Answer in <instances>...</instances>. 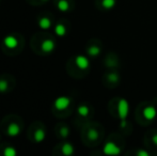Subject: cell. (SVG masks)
<instances>
[{"label":"cell","mask_w":157,"mask_h":156,"mask_svg":"<svg viewBox=\"0 0 157 156\" xmlns=\"http://www.w3.org/2000/svg\"><path fill=\"white\" fill-rule=\"evenodd\" d=\"M3 154L6 156H15L17 154L16 150H15L14 148H12V146H9V148H6V150H4Z\"/></svg>","instance_id":"obj_18"},{"label":"cell","mask_w":157,"mask_h":156,"mask_svg":"<svg viewBox=\"0 0 157 156\" xmlns=\"http://www.w3.org/2000/svg\"><path fill=\"white\" fill-rule=\"evenodd\" d=\"M70 105L71 98L67 97V96H60V97L56 98V101H55V107H56V109H58L60 111L65 110Z\"/></svg>","instance_id":"obj_3"},{"label":"cell","mask_w":157,"mask_h":156,"mask_svg":"<svg viewBox=\"0 0 157 156\" xmlns=\"http://www.w3.org/2000/svg\"><path fill=\"white\" fill-rule=\"evenodd\" d=\"M116 3H117V0H103V1H101L103 6L105 9H107V10H110V9L114 8Z\"/></svg>","instance_id":"obj_15"},{"label":"cell","mask_w":157,"mask_h":156,"mask_svg":"<svg viewBox=\"0 0 157 156\" xmlns=\"http://www.w3.org/2000/svg\"><path fill=\"white\" fill-rule=\"evenodd\" d=\"M77 111H78L79 115L82 116V117H87V116L89 115V107H88L87 105H80V106L78 107V109H77Z\"/></svg>","instance_id":"obj_16"},{"label":"cell","mask_w":157,"mask_h":156,"mask_svg":"<svg viewBox=\"0 0 157 156\" xmlns=\"http://www.w3.org/2000/svg\"><path fill=\"white\" fill-rule=\"evenodd\" d=\"M57 6H58V9L61 12H66V11L68 10V8H70L68 2L66 1V0H60V1L58 2V4H57Z\"/></svg>","instance_id":"obj_14"},{"label":"cell","mask_w":157,"mask_h":156,"mask_svg":"<svg viewBox=\"0 0 157 156\" xmlns=\"http://www.w3.org/2000/svg\"><path fill=\"white\" fill-rule=\"evenodd\" d=\"M8 89V82L3 79L0 80V92H6Z\"/></svg>","instance_id":"obj_20"},{"label":"cell","mask_w":157,"mask_h":156,"mask_svg":"<svg viewBox=\"0 0 157 156\" xmlns=\"http://www.w3.org/2000/svg\"><path fill=\"white\" fill-rule=\"evenodd\" d=\"M3 44L6 45V47H8L9 49H14L17 46L18 42H17V39L13 36H8L3 39Z\"/></svg>","instance_id":"obj_8"},{"label":"cell","mask_w":157,"mask_h":156,"mask_svg":"<svg viewBox=\"0 0 157 156\" xmlns=\"http://www.w3.org/2000/svg\"><path fill=\"white\" fill-rule=\"evenodd\" d=\"M107 78H108V80H109L110 82H113V83L118 82L119 79H120L119 75L116 73V72H111V73H109V74H108V76H107Z\"/></svg>","instance_id":"obj_17"},{"label":"cell","mask_w":157,"mask_h":156,"mask_svg":"<svg viewBox=\"0 0 157 156\" xmlns=\"http://www.w3.org/2000/svg\"><path fill=\"white\" fill-rule=\"evenodd\" d=\"M104 153L107 155H119L121 153V148L119 146H117L114 142L108 141L105 143L103 149Z\"/></svg>","instance_id":"obj_2"},{"label":"cell","mask_w":157,"mask_h":156,"mask_svg":"<svg viewBox=\"0 0 157 156\" xmlns=\"http://www.w3.org/2000/svg\"><path fill=\"white\" fill-rule=\"evenodd\" d=\"M101 54V48L96 45H92L88 48V55L91 57H97Z\"/></svg>","instance_id":"obj_11"},{"label":"cell","mask_w":157,"mask_h":156,"mask_svg":"<svg viewBox=\"0 0 157 156\" xmlns=\"http://www.w3.org/2000/svg\"><path fill=\"white\" fill-rule=\"evenodd\" d=\"M152 141L154 142V144H156L157 146V134H155V135L152 137Z\"/></svg>","instance_id":"obj_23"},{"label":"cell","mask_w":157,"mask_h":156,"mask_svg":"<svg viewBox=\"0 0 157 156\" xmlns=\"http://www.w3.org/2000/svg\"><path fill=\"white\" fill-rule=\"evenodd\" d=\"M75 63H76V65L80 70H87V69H89V67H90L89 59L86 56H82V55H79V56H77L76 58H75Z\"/></svg>","instance_id":"obj_4"},{"label":"cell","mask_w":157,"mask_h":156,"mask_svg":"<svg viewBox=\"0 0 157 156\" xmlns=\"http://www.w3.org/2000/svg\"><path fill=\"white\" fill-rule=\"evenodd\" d=\"M39 26L44 30L49 29L50 26H52V21H50V19L47 18V17H43V18H41L39 21Z\"/></svg>","instance_id":"obj_9"},{"label":"cell","mask_w":157,"mask_h":156,"mask_svg":"<svg viewBox=\"0 0 157 156\" xmlns=\"http://www.w3.org/2000/svg\"><path fill=\"white\" fill-rule=\"evenodd\" d=\"M62 153L64 155H72L74 153V146H73V144L68 143V142L64 143L62 146Z\"/></svg>","instance_id":"obj_10"},{"label":"cell","mask_w":157,"mask_h":156,"mask_svg":"<svg viewBox=\"0 0 157 156\" xmlns=\"http://www.w3.org/2000/svg\"><path fill=\"white\" fill-rule=\"evenodd\" d=\"M143 116L147 120H154L157 116V109L154 106H147L143 109Z\"/></svg>","instance_id":"obj_5"},{"label":"cell","mask_w":157,"mask_h":156,"mask_svg":"<svg viewBox=\"0 0 157 156\" xmlns=\"http://www.w3.org/2000/svg\"><path fill=\"white\" fill-rule=\"evenodd\" d=\"M129 111V104L125 98H121L118 104V115L121 121H126Z\"/></svg>","instance_id":"obj_1"},{"label":"cell","mask_w":157,"mask_h":156,"mask_svg":"<svg viewBox=\"0 0 157 156\" xmlns=\"http://www.w3.org/2000/svg\"><path fill=\"white\" fill-rule=\"evenodd\" d=\"M41 47H42V50H43L44 52H46V54H50V52H52L55 50L56 45H55V42L52 41V40L48 39V40L43 41Z\"/></svg>","instance_id":"obj_6"},{"label":"cell","mask_w":157,"mask_h":156,"mask_svg":"<svg viewBox=\"0 0 157 156\" xmlns=\"http://www.w3.org/2000/svg\"><path fill=\"white\" fill-rule=\"evenodd\" d=\"M68 133H70V131H68V128L66 126H63L62 128H61V131H60V134H61V136H62V137H67L68 136Z\"/></svg>","instance_id":"obj_21"},{"label":"cell","mask_w":157,"mask_h":156,"mask_svg":"<svg viewBox=\"0 0 157 156\" xmlns=\"http://www.w3.org/2000/svg\"><path fill=\"white\" fill-rule=\"evenodd\" d=\"M88 137L91 140H96L97 138H98V133H97V131H95V129H90V131H88Z\"/></svg>","instance_id":"obj_19"},{"label":"cell","mask_w":157,"mask_h":156,"mask_svg":"<svg viewBox=\"0 0 157 156\" xmlns=\"http://www.w3.org/2000/svg\"><path fill=\"white\" fill-rule=\"evenodd\" d=\"M6 133L10 137H16L21 133V126L17 123H11L6 129Z\"/></svg>","instance_id":"obj_7"},{"label":"cell","mask_w":157,"mask_h":156,"mask_svg":"<svg viewBox=\"0 0 157 156\" xmlns=\"http://www.w3.org/2000/svg\"><path fill=\"white\" fill-rule=\"evenodd\" d=\"M45 137H46V134H45V131H44L43 129H37V131H35V134H34V140H35V142H42V141H44Z\"/></svg>","instance_id":"obj_12"},{"label":"cell","mask_w":157,"mask_h":156,"mask_svg":"<svg viewBox=\"0 0 157 156\" xmlns=\"http://www.w3.org/2000/svg\"><path fill=\"white\" fill-rule=\"evenodd\" d=\"M138 156H150V153L147 151H144V150H140L136 153Z\"/></svg>","instance_id":"obj_22"},{"label":"cell","mask_w":157,"mask_h":156,"mask_svg":"<svg viewBox=\"0 0 157 156\" xmlns=\"http://www.w3.org/2000/svg\"><path fill=\"white\" fill-rule=\"evenodd\" d=\"M55 32L58 36H64L66 33V28L65 26L62 25V24H58L55 28Z\"/></svg>","instance_id":"obj_13"},{"label":"cell","mask_w":157,"mask_h":156,"mask_svg":"<svg viewBox=\"0 0 157 156\" xmlns=\"http://www.w3.org/2000/svg\"><path fill=\"white\" fill-rule=\"evenodd\" d=\"M43 1H47V0H43Z\"/></svg>","instance_id":"obj_24"}]
</instances>
